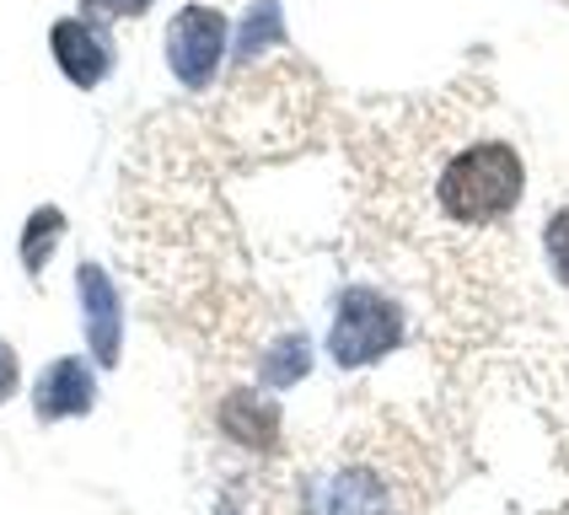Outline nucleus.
<instances>
[{
	"label": "nucleus",
	"mask_w": 569,
	"mask_h": 515,
	"mask_svg": "<svg viewBox=\"0 0 569 515\" xmlns=\"http://www.w3.org/2000/svg\"><path fill=\"white\" fill-rule=\"evenodd\" d=\"M151 0H87V17H140Z\"/></svg>",
	"instance_id": "f8f14e48"
},
{
	"label": "nucleus",
	"mask_w": 569,
	"mask_h": 515,
	"mask_svg": "<svg viewBox=\"0 0 569 515\" xmlns=\"http://www.w3.org/2000/svg\"><path fill=\"white\" fill-rule=\"evenodd\" d=\"M49 49H54V64H60L81 92H92L97 81L113 70V49H108V38H102L87 17H64V22H54Z\"/></svg>",
	"instance_id": "39448f33"
},
{
	"label": "nucleus",
	"mask_w": 569,
	"mask_h": 515,
	"mask_svg": "<svg viewBox=\"0 0 569 515\" xmlns=\"http://www.w3.org/2000/svg\"><path fill=\"white\" fill-rule=\"evenodd\" d=\"M226 54V17L216 6H183L167 22V64L183 87H210Z\"/></svg>",
	"instance_id": "7ed1b4c3"
},
{
	"label": "nucleus",
	"mask_w": 569,
	"mask_h": 515,
	"mask_svg": "<svg viewBox=\"0 0 569 515\" xmlns=\"http://www.w3.org/2000/svg\"><path fill=\"white\" fill-rule=\"evenodd\" d=\"M542 253H548L553 280L569 290V204H565V210H553V215H548V225H542Z\"/></svg>",
	"instance_id": "1a4fd4ad"
},
{
	"label": "nucleus",
	"mask_w": 569,
	"mask_h": 515,
	"mask_svg": "<svg viewBox=\"0 0 569 515\" xmlns=\"http://www.w3.org/2000/svg\"><path fill=\"white\" fill-rule=\"evenodd\" d=\"M92 403H97V386H92V365L87 360H70L64 354L54 365H43L38 382H32V414L43 418V424L87 414Z\"/></svg>",
	"instance_id": "20e7f679"
},
{
	"label": "nucleus",
	"mask_w": 569,
	"mask_h": 515,
	"mask_svg": "<svg viewBox=\"0 0 569 515\" xmlns=\"http://www.w3.org/2000/svg\"><path fill=\"white\" fill-rule=\"evenodd\" d=\"M81 317H87V344H92L97 365H113L119 360V295L108 285V274L97 263H81Z\"/></svg>",
	"instance_id": "423d86ee"
},
{
	"label": "nucleus",
	"mask_w": 569,
	"mask_h": 515,
	"mask_svg": "<svg viewBox=\"0 0 569 515\" xmlns=\"http://www.w3.org/2000/svg\"><path fill=\"white\" fill-rule=\"evenodd\" d=\"M64 236V215L54 204H43L38 215H28V231H22V263H28V274L38 280L43 274V263L54 253V242Z\"/></svg>",
	"instance_id": "6e6552de"
},
{
	"label": "nucleus",
	"mask_w": 569,
	"mask_h": 515,
	"mask_svg": "<svg viewBox=\"0 0 569 515\" xmlns=\"http://www.w3.org/2000/svg\"><path fill=\"white\" fill-rule=\"evenodd\" d=\"M527 193V166L506 140H473L446 161L441 183H436V204L446 221L457 225H495Z\"/></svg>",
	"instance_id": "f257e3e1"
},
{
	"label": "nucleus",
	"mask_w": 569,
	"mask_h": 515,
	"mask_svg": "<svg viewBox=\"0 0 569 515\" xmlns=\"http://www.w3.org/2000/svg\"><path fill=\"white\" fill-rule=\"evenodd\" d=\"M17 386H22V371H17V354H11V344L0 339V403H11V397H17Z\"/></svg>",
	"instance_id": "9b49d317"
},
{
	"label": "nucleus",
	"mask_w": 569,
	"mask_h": 515,
	"mask_svg": "<svg viewBox=\"0 0 569 515\" xmlns=\"http://www.w3.org/2000/svg\"><path fill=\"white\" fill-rule=\"evenodd\" d=\"M221 430L231 441H242V446L269 451L274 446V430H280V408L269 397H258V392H231L221 403Z\"/></svg>",
	"instance_id": "0eeeda50"
},
{
	"label": "nucleus",
	"mask_w": 569,
	"mask_h": 515,
	"mask_svg": "<svg viewBox=\"0 0 569 515\" xmlns=\"http://www.w3.org/2000/svg\"><path fill=\"white\" fill-rule=\"evenodd\" d=\"M274 0H258V11H253V22L242 28V43H237V60H248L253 49H263V38H274Z\"/></svg>",
	"instance_id": "9d476101"
},
{
	"label": "nucleus",
	"mask_w": 569,
	"mask_h": 515,
	"mask_svg": "<svg viewBox=\"0 0 569 515\" xmlns=\"http://www.w3.org/2000/svg\"><path fill=\"white\" fill-rule=\"evenodd\" d=\"M398 306L392 301H381L371 290H349L345 301H339V322H333V333H328V344H333V360L339 365H366V360H377L398 344Z\"/></svg>",
	"instance_id": "f03ea898"
}]
</instances>
